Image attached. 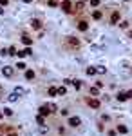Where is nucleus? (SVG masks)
Listing matches in <instances>:
<instances>
[{
  "instance_id": "27",
  "label": "nucleus",
  "mask_w": 132,
  "mask_h": 136,
  "mask_svg": "<svg viewBox=\"0 0 132 136\" xmlns=\"http://www.w3.org/2000/svg\"><path fill=\"white\" fill-rule=\"evenodd\" d=\"M47 107H49V111H51V112H53V111H56V105H54V104H49Z\"/></svg>"
},
{
  "instance_id": "35",
  "label": "nucleus",
  "mask_w": 132,
  "mask_h": 136,
  "mask_svg": "<svg viewBox=\"0 0 132 136\" xmlns=\"http://www.w3.org/2000/svg\"><path fill=\"white\" fill-rule=\"evenodd\" d=\"M24 2H25V4H29V2H31V0H24Z\"/></svg>"
},
{
  "instance_id": "15",
  "label": "nucleus",
  "mask_w": 132,
  "mask_h": 136,
  "mask_svg": "<svg viewBox=\"0 0 132 136\" xmlns=\"http://www.w3.org/2000/svg\"><path fill=\"white\" fill-rule=\"evenodd\" d=\"M116 98H118L120 102H125V100H127V95H125V93H120V95H118Z\"/></svg>"
},
{
  "instance_id": "11",
  "label": "nucleus",
  "mask_w": 132,
  "mask_h": 136,
  "mask_svg": "<svg viewBox=\"0 0 132 136\" xmlns=\"http://www.w3.org/2000/svg\"><path fill=\"white\" fill-rule=\"evenodd\" d=\"M22 42H24V44L27 45V47H29V45H31V44H33V40H31V38H29V36H25V35H24V36H22Z\"/></svg>"
},
{
  "instance_id": "4",
  "label": "nucleus",
  "mask_w": 132,
  "mask_h": 136,
  "mask_svg": "<svg viewBox=\"0 0 132 136\" xmlns=\"http://www.w3.org/2000/svg\"><path fill=\"white\" fill-rule=\"evenodd\" d=\"M67 42H69L71 47H80V42L76 40V38H72V36H69V38H67Z\"/></svg>"
},
{
  "instance_id": "5",
  "label": "nucleus",
  "mask_w": 132,
  "mask_h": 136,
  "mask_svg": "<svg viewBox=\"0 0 132 136\" xmlns=\"http://www.w3.org/2000/svg\"><path fill=\"white\" fill-rule=\"evenodd\" d=\"M31 26H33V29H40V27H42V22H40L38 18H33V20H31Z\"/></svg>"
},
{
  "instance_id": "18",
  "label": "nucleus",
  "mask_w": 132,
  "mask_h": 136,
  "mask_svg": "<svg viewBox=\"0 0 132 136\" xmlns=\"http://www.w3.org/2000/svg\"><path fill=\"white\" fill-rule=\"evenodd\" d=\"M36 122H38L40 125H44V123H45V120H44V116H42V114H38V116H36Z\"/></svg>"
},
{
  "instance_id": "6",
  "label": "nucleus",
  "mask_w": 132,
  "mask_h": 136,
  "mask_svg": "<svg viewBox=\"0 0 132 136\" xmlns=\"http://www.w3.org/2000/svg\"><path fill=\"white\" fill-rule=\"evenodd\" d=\"M38 111H40V114H42V116H47L49 112H51V111H49V107H47V105H42V107H40Z\"/></svg>"
},
{
  "instance_id": "20",
  "label": "nucleus",
  "mask_w": 132,
  "mask_h": 136,
  "mask_svg": "<svg viewBox=\"0 0 132 136\" xmlns=\"http://www.w3.org/2000/svg\"><path fill=\"white\" fill-rule=\"evenodd\" d=\"M15 93H16V95H25V89H22V87H16V89H15Z\"/></svg>"
},
{
  "instance_id": "23",
  "label": "nucleus",
  "mask_w": 132,
  "mask_h": 136,
  "mask_svg": "<svg viewBox=\"0 0 132 136\" xmlns=\"http://www.w3.org/2000/svg\"><path fill=\"white\" fill-rule=\"evenodd\" d=\"M96 73H99V74H103V73H107V69H105V67H101V65H99V67L96 69Z\"/></svg>"
},
{
  "instance_id": "2",
  "label": "nucleus",
  "mask_w": 132,
  "mask_h": 136,
  "mask_svg": "<svg viewBox=\"0 0 132 136\" xmlns=\"http://www.w3.org/2000/svg\"><path fill=\"white\" fill-rule=\"evenodd\" d=\"M2 73H4V76L11 78V76H13V67H9V65H6V67H2Z\"/></svg>"
},
{
  "instance_id": "34",
  "label": "nucleus",
  "mask_w": 132,
  "mask_h": 136,
  "mask_svg": "<svg viewBox=\"0 0 132 136\" xmlns=\"http://www.w3.org/2000/svg\"><path fill=\"white\" fill-rule=\"evenodd\" d=\"M0 15H4V9L2 7H0Z\"/></svg>"
},
{
  "instance_id": "17",
  "label": "nucleus",
  "mask_w": 132,
  "mask_h": 136,
  "mask_svg": "<svg viewBox=\"0 0 132 136\" xmlns=\"http://www.w3.org/2000/svg\"><path fill=\"white\" fill-rule=\"evenodd\" d=\"M56 95L63 96V95H65V87H58V89H56Z\"/></svg>"
},
{
  "instance_id": "16",
  "label": "nucleus",
  "mask_w": 132,
  "mask_h": 136,
  "mask_svg": "<svg viewBox=\"0 0 132 136\" xmlns=\"http://www.w3.org/2000/svg\"><path fill=\"white\" fill-rule=\"evenodd\" d=\"M71 83H72V85H74L76 89H80V87H81V82H80V80H71Z\"/></svg>"
},
{
  "instance_id": "28",
  "label": "nucleus",
  "mask_w": 132,
  "mask_h": 136,
  "mask_svg": "<svg viewBox=\"0 0 132 136\" xmlns=\"http://www.w3.org/2000/svg\"><path fill=\"white\" fill-rule=\"evenodd\" d=\"M16 67H18V69H25V64H24V62H18Z\"/></svg>"
},
{
  "instance_id": "12",
  "label": "nucleus",
  "mask_w": 132,
  "mask_h": 136,
  "mask_svg": "<svg viewBox=\"0 0 132 136\" xmlns=\"http://www.w3.org/2000/svg\"><path fill=\"white\" fill-rule=\"evenodd\" d=\"M118 133H121V134H127V133H129V129H127L125 125H118Z\"/></svg>"
},
{
  "instance_id": "30",
  "label": "nucleus",
  "mask_w": 132,
  "mask_h": 136,
  "mask_svg": "<svg viewBox=\"0 0 132 136\" xmlns=\"http://www.w3.org/2000/svg\"><path fill=\"white\" fill-rule=\"evenodd\" d=\"M121 27H123V29H127V27H129V22H121V24H120Z\"/></svg>"
},
{
  "instance_id": "31",
  "label": "nucleus",
  "mask_w": 132,
  "mask_h": 136,
  "mask_svg": "<svg viewBox=\"0 0 132 136\" xmlns=\"http://www.w3.org/2000/svg\"><path fill=\"white\" fill-rule=\"evenodd\" d=\"M90 4H92V6H98V4H99V0H90Z\"/></svg>"
},
{
  "instance_id": "1",
  "label": "nucleus",
  "mask_w": 132,
  "mask_h": 136,
  "mask_svg": "<svg viewBox=\"0 0 132 136\" xmlns=\"http://www.w3.org/2000/svg\"><path fill=\"white\" fill-rule=\"evenodd\" d=\"M80 123H81V120L78 118V116H71V118H69V125H71V127H78Z\"/></svg>"
},
{
  "instance_id": "26",
  "label": "nucleus",
  "mask_w": 132,
  "mask_h": 136,
  "mask_svg": "<svg viewBox=\"0 0 132 136\" xmlns=\"http://www.w3.org/2000/svg\"><path fill=\"white\" fill-rule=\"evenodd\" d=\"M7 54H16V49H15V47H9V51H7Z\"/></svg>"
},
{
  "instance_id": "36",
  "label": "nucleus",
  "mask_w": 132,
  "mask_h": 136,
  "mask_svg": "<svg viewBox=\"0 0 132 136\" xmlns=\"http://www.w3.org/2000/svg\"><path fill=\"white\" fill-rule=\"evenodd\" d=\"M2 116H4V112H0V118H2Z\"/></svg>"
},
{
  "instance_id": "21",
  "label": "nucleus",
  "mask_w": 132,
  "mask_h": 136,
  "mask_svg": "<svg viewBox=\"0 0 132 136\" xmlns=\"http://www.w3.org/2000/svg\"><path fill=\"white\" fill-rule=\"evenodd\" d=\"M49 96H54V95H56V87H49Z\"/></svg>"
},
{
  "instance_id": "9",
  "label": "nucleus",
  "mask_w": 132,
  "mask_h": 136,
  "mask_svg": "<svg viewBox=\"0 0 132 136\" xmlns=\"http://www.w3.org/2000/svg\"><path fill=\"white\" fill-rule=\"evenodd\" d=\"M118 20H120V13L114 11V13H112V16H110V22H112V24H116Z\"/></svg>"
},
{
  "instance_id": "22",
  "label": "nucleus",
  "mask_w": 132,
  "mask_h": 136,
  "mask_svg": "<svg viewBox=\"0 0 132 136\" xmlns=\"http://www.w3.org/2000/svg\"><path fill=\"white\" fill-rule=\"evenodd\" d=\"M16 98H18V95L13 93V95H9V102H16Z\"/></svg>"
},
{
  "instance_id": "14",
  "label": "nucleus",
  "mask_w": 132,
  "mask_h": 136,
  "mask_svg": "<svg viewBox=\"0 0 132 136\" xmlns=\"http://www.w3.org/2000/svg\"><path fill=\"white\" fill-rule=\"evenodd\" d=\"M25 78H27V80H33V78H34V73H33V71H25Z\"/></svg>"
},
{
  "instance_id": "3",
  "label": "nucleus",
  "mask_w": 132,
  "mask_h": 136,
  "mask_svg": "<svg viewBox=\"0 0 132 136\" xmlns=\"http://www.w3.org/2000/svg\"><path fill=\"white\" fill-rule=\"evenodd\" d=\"M71 7H72V4L69 2V0H63V2H62V9H63L65 13H69V11H71Z\"/></svg>"
},
{
  "instance_id": "7",
  "label": "nucleus",
  "mask_w": 132,
  "mask_h": 136,
  "mask_svg": "<svg viewBox=\"0 0 132 136\" xmlns=\"http://www.w3.org/2000/svg\"><path fill=\"white\" fill-rule=\"evenodd\" d=\"M18 56H20V58H24V56H27V54H31V49L29 47H25L24 51H18V53H16Z\"/></svg>"
},
{
  "instance_id": "13",
  "label": "nucleus",
  "mask_w": 132,
  "mask_h": 136,
  "mask_svg": "<svg viewBox=\"0 0 132 136\" xmlns=\"http://www.w3.org/2000/svg\"><path fill=\"white\" fill-rule=\"evenodd\" d=\"M101 16H103V15H101V11H94V13H92V18H94V20H99Z\"/></svg>"
},
{
  "instance_id": "10",
  "label": "nucleus",
  "mask_w": 132,
  "mask_h": 136,
  "mask_svg": "<svg viewBox=\"0 0 132 136\" xmlns=\"http://www.w3.org/2000/svg\"><path fill=\"white\" fill-rule=\"evenodd\" d=\"M78 29H80V31H87V29H89V24H87V22H80V24H78Z\"/></svg>"
},
{
  "instance_id": "25",
  "label": "nucleus",
  "mask_w": 132,
  "mask_h": 136,
  "mask_svg": "<svg viewBox=\"0 0 132 136\" xmlns=\"http://www.w3.org/2000/svg\"><path fill=\"white\" fill-rule=\"evenodd\" d=\"M4 114H6V116H11V114H13V111L7 107V109H4Z\"/></svg>"
},
{
  "instance_id": "19",
  "label": "nucleus",
  "mask_w": 132,
  "mask_h": 136,
  "mask_svg": "<svg viewBox=\"0 0 132 136\" xmlns=\"http://www.w3.org/2000/svg\"><path fill=\"white\" fill-rule=\"evenodd\" d=\"M85 73L90 76V74H96V69H94V67H87V71H85Z\"/></svg>"
},
{
  "instance_id": "33",
  "label": "nucleus",
  "mask_w": 132,
  "mask_h": 136,
  "mask_svg": "<svg viewBox=\"0 0 132 136\" xmlns=\"http://www.w3.org/2000/svg\"><path fill=\"white\" fill-rule=\"evenodd\" d=\"M7 4V0H0V6H6Z\"/></svg>"
},
{
  "instance_id": "8",
  "label": "nucleus",
  "mask_w": 132,
  "mask_h": 136,
  "mask_svg": "<svg viewBox=\"0 0 132 136\" xmlns=\"http://www.w3.org/2000/svg\"><path fill=\"white\" fill-rule=\"evenodd\" d=\"M89 105H90V107H94V109H98V107H99V100L92 98V100H89Z\"/></svg>"
},
{
  "instance_id": "29",
  "label": "nucleus",
  "mask_w": 132,
  "mask_h": 136,
  "mask_svg": "<svg viewBox=\"0 0 132 136\" xmlns=\"http://www.w3.org/2000/svg\"><path fill=\"white\" fill-rule=\"evenodd\" d=\"M56 4H58L56 0H49V6H51V7H54V6H56Z\"/></svg>"
},
{
  "instance_id": "24",
  "label": "nucleus",
  "mask_w": 132,
  "mask_h": 136,
  "mask_svg": "<svg viewBox=\"0 0 132 136\" xmlns=\"http://www.w3.org/2000/svg\"><path fill=\"white\" fill-rule=\"evenodd\" d=\"M90 95L96 96V95H98V87H90Z\"/></svg>"
},
{
  "instance_id": "32",
  "label": "nucleus",
  "mask_w": 132,
  "mask_h": 136,
  "mask_svg": "<svg viewBox=\"0 0 132 136\" xmlns=\"http://www.w3.org/2000/svg\"><path fill=\"white\" fill-rule=\"evenodd\" d=\"M127 95V98H132V91H129V93H125Z\"/></svg>"
}]
</instances>
